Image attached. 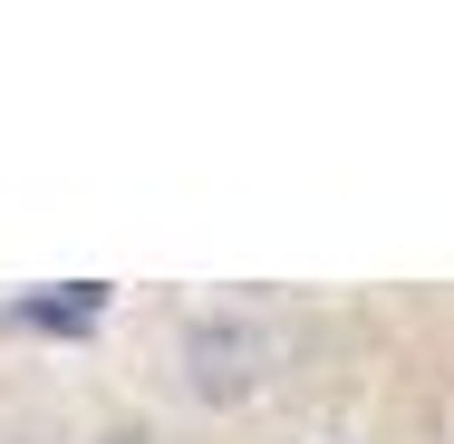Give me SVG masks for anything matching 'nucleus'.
<instances>
[{
    "label": "nucleus",
    "mask_w": 454,
    "mask_h": 444,
    "mask_svg": "<svg viewBox=\"0 0 454 444\" xmlns=\"http://www.w3.org/2000/svg\"><path fill=\"white\" fill-rule=\"evenodd\" d=\"M262 377H271V339H262V319L203 309V319L184 329V386H193L203 406H252Z\"/></svg>",
    "instance_id": "nucleus-1"
}]
</instances>
